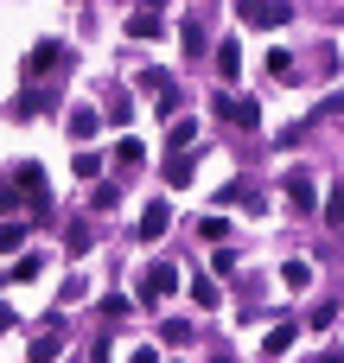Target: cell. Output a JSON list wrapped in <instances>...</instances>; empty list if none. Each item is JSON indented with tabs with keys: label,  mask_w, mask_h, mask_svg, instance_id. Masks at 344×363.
<instances>
[{
	"label": "cell",
	"mask_w": 344,
	"mask_h": 363,
	"mask_svg": "<svg viewBox=\"0 0 344 363\" xmlns=\"http://www.w3.org/2000/svg\"><path fill=\"white\" fill-rule=\"evenodd\" d=\"M57 64H70V51H64L57 38H38V45L26 51V83H45V70H57Z\"/></svg>",
	"instance_id": "obj_1"
},
{
	"label": "cell",
	"mask_w": 344,
	"mask_h": 363,
	"mask_svg": "<svg viewBox=\"0 0 344 363\" xmlns=\"http://www.w3.org/2000/svg\"><path fill=\"white\" fill-rule=\"evenodd\" d=\"M211 115L230 121V128H255V121H262V102H255V96H217Z\"/></svg>",
	"instance_id": "obj_2"
},
{
	"label": "cell",
	"mask_w": 344,
	"mask_h": 363,
	"mask_svg": "<svg viewBox=\"0 0 344 363\" xmlns=\"http://www.w3.org/2000/svg\"><path fill=\"white\" fill-rule=\"evenodd\" d=\"M172 287H179V268H172V262H153V268L140 274V287H134V294H140V306H160Z\"/></svg>",
	"instance_id": "obj_3"
},
{
	"label": "cell",
	"mask_w": 344,
	"mask_h": 363,
	"mask_svg": "<svg viewBox=\"0 0 344 363\" xmlns=\"http://www.w3.org/2000/svg\"><path fill=\"white\" fill-rule=\"evenodd\" d=\"M236 13L249 26H287L294 19V0H236Z\"/></svg>",
	"instance_id": "obj_4"
},
{
	"label": "cell",
	"mask_w": 344,
	"mask_h": 363,
	"mask_svg": "<svg viewBox=\"0 0 344 363\" xmlns=\"http://www.w3.org/2000/svg\"><path fill=\"white\" fill-rule=\"evenodd\" d=\"M287 204L313 217V204H319V185H313V172H287Z\"/></svg>",
	"instance_id": "obj_5"
},
{
	"label": "cell",
	"mask_w": 344,
	"mask_h": 363,
	"mask_svg": "<svg viewBox=\"0 0 344 363\" xmlns=\"http://www.w3.org/2000/svg\"><path fill=\"white\" fill-rule=\"evenodd\" d=\"M166 223H172V211L153 198V204L140 211V230H134V236H140V242H160V236H166Z\"/></svg>",
	"instance_id": "obj_6"
},
{
	"label": "cell",
	"mask_w": 344,
	"mask_h": 363,
	"mask_svg": "<svg viewBox=\"0 0 344 363\" xmlns=\"http://www.w3.org/2000/svg\"><path fill=\"white\" fill-rule=\"evenodd\" d=\"M217 204H243V211H262V191H255L249 179H230V185L217 191Z\"/></svg>",
	"instance_id": "obj_7"
},
{
	"label": "cell",
	"mask_w": 344,
	"mask_h": 363,
	"mask_svg": "<svg viewBox=\"0 0 344 363\" xmlns=\"http://www.w3.org/2000/svg\"><path fill=\"white\" fill-rule=\"evenodd\" d=\"M160 32H166V26H160V0H153V6H140V13L128 19V38H160Z\"/></svg>",
	"instance_id": "obj_8"
},
{
	"label": "cell",
	"mask_w": 344,
	"mask_h": 363,
	"mask_svg": "<svg viewBox=\"0 0 344 363\" xmlns=\"http://www.w3.org/2000/svg\"><path fill=\"white\" fill-rule=\"evenodd\" d=\"M192 172H198L192 147H185V153H166V185H192Z\"/></svg>",
	"instance_id": "obj_9"
},
{
	"label": "cell",
	"mask_w": 344,
	"mask_h": 363,
	"mask_svg": "<svg viewBox=\"0 0 344 363\" xmlns=\"http://www.w3.org/2000/svg\"><path fill=\"white\" fill-rule=\"evenodd\" d=\"M179 45L185 57H204V19H179Z\"/></svg>",
	"instance_id": "obj_10"
},
{
	"label": "cell",
	"mask_w": 344,
	"mask_h": 363,
	"mask_svg": "<svg viewBox=\"0 0 344 363\" xmlns=\"http://www.w3.org/2000/svg\"><path fill=\"white\" fill-rule=\"evenodd\" d=\"M96 128H102L96 108H70V140H96Z\"/></svg>",
	"instance_id": "obj_11"
},
{
	"label": "cell",
	"mask_w": 344,
	"mask_h": 363,
	"mask_svg": "<svg viewBox=\"0 0 344 363\" xmlns=\"http://www.w3.org/2000/svg\"><path fill=\"white\" fill-rule=\"evenodd\" d=\"M192 140H198V121H185V115H179V121L166 128V153H185Z\"/></svg>",
	"instance_id": "obj_12"
},
{
	"label": "cell",
	"mask_w": 344,
	"mask_h": 363,
	"mask_svg": "<svg viewBox=\"0 0 344 363\" xmlns=\"http://www.w3.org/2000/svg\"><path fill=\"white\" fill-rule=\"evenodd\" d=\"M115 166H128V172H140V166H147V147H140L134 134H128V140H115Z\"/></svg>",
	"instance_id": "obj_13"
},
{
	"label": "cell",
	"mask_w": 344,
	"mask_h": 363,
	"mask_svg": "<svg viewBox=\"0 0 344 363\" xmlns=\"http://www.w3.org/2000/svg\"><path fill=\"white\" fill-rule=\"evenodd\" d=\"M236 70H243V45L223 38V45H217V77H236Z\"/></svg>",
	"instance_id": "obj_14"
},
{
	"label": "cell",
	"mask_w": 344,
	"mask_h": 363,
	"mask_svg": "<svg viewBox=\"0 0 344 363\" xmlns=\"http://www.w3.org/2000/svg\"><path fill=\"white\" fill-rule=\"evenodd\" d=\"M38 108H51V96H45V83H26V96L13 102V115H38Z\"/></svg>",
	"instance_id": "obj_15"
},
{
	"label": "cell",
	"mask_w": 344,
	"mask_h": 363,
	"mask_svg": "<svg viewBox=\"0 0 344 363\" xmlns=\"http://www.w3.org/2000/svg\"><path fill=\"white\" fill-rule=\"evenodd\" d=\"M13 185H19L26 198H38V191H45V166H32V160H26V166L13 172Z\"/></svg>",
	"instance_id": "obj_16"
},
{
	"label": "cell",
	"mask_w": 344,
	"mask_h": 363,
	"mask_svg": "<svg viewBox=\"0 0 344 363\" xmlns=\"http://www.w3.org/2000/svg\"><path fill=\"white\" fill-rule=\"evenodd\" d=\"M294 332H300V325H274V332L262 338V351H268V357H287V351H294Z\"/></svg>",
	"instance_id": "obj_17"
},
{
	"label": "cell",
	"mask_w": 344,
	"mask_h": 363,
	"mask_svg": "<svg viewBox=\"0 0 344 363\" xmlns=\"http://www.w3.org/2000/svg\"><path fill=\"white\" fill-rule=\"evenodd\" d=\"M192 300H198L204 313H217V306H223V287H217V281H192Z\"/></svg>",
	"instance_id": "obj_18"
},
{
	"label": "cell",
	"mask_w": 344,
	"mask_h": 363,
	"mask_svg": "<svg viewBox=\"0 0 344 363\" xmlns=\"http://www.w3.org/2000/svg\"><path fill=\"white\" fill-rule=\"evenodd\" d=\"M160 338H166L172 351H185V345H192V325H185V319H166V325H160Z\"/></svg>",
	"instance_id": "obj_19"
},
{
	"label": "cell",
	"mask_w": 344,
	"mask_h": 363,
	"mask_svg": "<svg viewBox=\"0 0 344 363\" xmlns=\"http://www.w3.org/2000/svg\"><path fill=\"white\" fill-rule=\"evenodd\" d=\"M26 249V223H0V255H19Z\"/></svg>",
	"instance_id": "obj_20"
},
{
	"label": "cell",
	"mask_w": 344,
	"mask_h": 363,
	"mask_svg": "<svg viewBox=\"0 0 344 363\" xmlns=\"http://www.w3.org/2000/svg\"><path fill=\"white\" fill-rule=\"evenodd\" d=\"M89 242H96V230H89V223H77V230L64 236V249H70V255H89Z\"/></svg>",
	"instance_id": "obj_21"
},
{
	"label": "cell",
	"mask_w": 344,
	"mask_h": 363,
	"mask_svg": "<svg viewBox=\"0 0 344 363\" xmlns=\"http://www.w3.org/2000/svg\"><path fill=\"white\" fill-rule=\"evenodd\" d=\"M38 268H45V262H38V255H19V262H13V268H6V281H38Z\"/></svg>",
	"instance_id": "obj_22"
},
{
	"label": "cell",
	"mask_w": 344,
	"mask_h": 363,
	"mask_svg": "<svg viewBox=\"0 0 344 363\" xmlns=\"http://www.w3.org/2000/svg\"><path fill=\"white\" fill-rule=\"evenodd\" d=\"M281 281H287V287H300V294H306V287H313V268H306V262H287V268H281Z\"/></svg>",
	"instance_id": "obj_23"
},
{
	"label": "cell",
	"mask_w": 344,
	"mask_h": 363,
	"mask_svg": "<svg viewBox=\"0 0 344 363\" xmlns=\"http://www.w3.org/2000/svg\"><path fill=\"white\" fill-rule=\"evenodd\" d=\"M326 223H338V230H344V185H332V198H326Z\"/></svg>",
	"instance_id": "obj_24"
},
{
	"label": "cell",
	"mask_w": 344,
	"mask_h": 363,
	"mask_svg": "<svg viewBox=\"0 0 344 363\" xmlns=\"http://www.w3.org/2000/svg\"><path fill=\"white\" fill-rule=\"evenodd\" d=\"M134 83H140V89H147V96H160V89H166V83H172V77H166V70H140V77H134Z\"/></svg>",
	"instance_id": "obj_25"
},
{
	"label": "cell",
	"mask_w": 344,
	"mask_h": 363,
	"mask_svg": "<svg viewBox=\"0 0 344 363\" xmlns=\"http://www.w3.org/2000/svg\"><path fill=\"white\" fill-rule=\"evenodd\" d=\"M128 115H134V102H128V96H121V89H115V96H109V121H115V128H121V121H128Z\"/></svg>",
	"instance_id": "obj_26"
},
{
	"label": "cell",
	"mask_w": 344,
	"mask_h": 363,
	"mask_svg": "<svg viewBox=\"0 0 344 363\" xmlns=\"http://www.w3.org/2000/svg\"><path fill=\"white\" fill-rule=\"evenodd\" d=\"M89 204H96V211H115V204H121V185H96V198H89Z\"/></svg>",
	"instance_id": "obj_27"
},
{
	"label": "cell",
	"mask_w": 344,
	"mask_h": 363,
	"mask_svg": "<svg viewBox=\"0 0 344 363\" xmlns=\"http://www.w3.org/2000/svg\"><path fill=\"white\" fill-rule=\"evenodd\" d=\"M198 230H204V242H223V236H230V223H223V217H217V211H211V217H204V223H198Z\"/></svg>",
	"instance_id": "obj_28"
},
{
	"label": "cell",
	"mask_w": 344,
	"mask_h": 363,
	"mask_svg": "<svg viewBox=\"0 0 344 363\" xmlns=\"http://www.w3.org/2000/svg\"><path fill=\"white\" fill-rule=\"evenodd\" d=\"M332 319H338V306H332V300H319V306L306 313V325H313V332H319V325H332Z\"/></svg>",
	"instance_id": "obj_29"
},
{
	"label": "cell",
	"mask_w": 344,
	"mask_h": 363,
	"mask_svg": "<svg viewBox=\"0 0 344 363\" xmlns=\"http://www.w3.org/2000/svg\"><path fill=\"white\" fill-rule=\"evenodd\" d=\"M57 351H64V345H57V325H51V338H32V357H38V363L57 357Z\"/></svg>",
	"instance_id": "obj_30"
},
{
	"label": "cell",
	"mask_w": 344,
	"mask_h": 363,
	"mask_svg": "<svg viewBox=\"0 0 344 363\" xmlns=\"http://www.w3.org/2000/svg\"><path fill=\"white\" fill-rule=\"evenodd\" d=\"M319 115H344V89H332V96L319 102Z\"/></svg>",
	"instance_id": "obj_31"
},
{
	"label": "cell",
	"mask_w": 344,
	"mask_h": 363,
	"mask_svg": "<svg viewBox=\"0 0 344 363\" xmlns=\"http://www.w3.org/2000/svg\"><path fill=\"white\" fill-rule=\"evenodd\" d=\"M19 204V185H0V211H13Z\"/></svg>",
	"instance_id": "obj_32"
},
{
	"label": "cell",
	"mask_w": 344,
	"mask_h": 363,
	"mask_svg": "<svg viewBox=\"0 0 344 363\" xmlns=\"http://www.w3.org/2000/svg\"><path fill=\"white\" fill-rule=\"evenodd\" d=\"M0 332H13V313H6V306H0Z\"/></svg>",
	"instance_id": "obj_33"
}]
</instances>
